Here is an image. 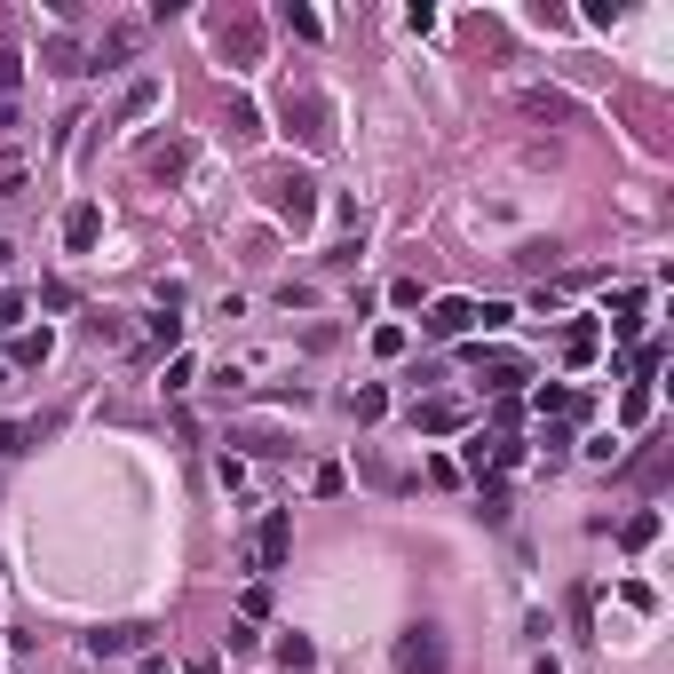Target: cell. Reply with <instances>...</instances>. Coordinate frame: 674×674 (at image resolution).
<instances>
[{
    "label": "cell",
    "mask_w": 674,
    "mask_h": 674,
    "mask_svg": "<svg viewBox=\"0 0 674 674\" xmlns=\"http://www.w3.org/2000/svg\"><path fill=\"white\" fill-rule=\"evenodd\" d=\"M595 341H603L595 326H571V334H563V357H571V365H587V357H595Z\"/></svg>",
    "instance_id": "cell-14"
},
{
    "label": "cell",
    "mask_w": 674,
    "mask_h": 674,
    "mask_svg": "<svg viewBox=\"0 0 674 674\" xmlns=\"http://www.w3.org/2000/svg\"><path fill=\"white\" fill-rule=\"evenodd\" d=\"M230 135H238V143H246V135H262V112H254L246 96H230Z\"/></svg>",
    "instance_id": "cell-13"
},
{
    "label": "cell",
    "mask_w": 674,
    "mask_h": 674,
    "mask_svg": "<svg viewBox=\"0 0 674 674\" xmlns=\"http://www.w3.org/2000/svg\"><path fill=\"white\" fill-rule=\"evenodd\" d=\"M278 215L294 230H310L318 223V183H310V175H286V183H278Z\"/></svg>",
    "instance_id": "cell-6"
},
{
    "label": "cell",
    "mask_w": 674,
    "mask_h": 674,
    "mask_svg": "<svg viewBox=\"0 0 674 674\" xmlns=\"http://www.w3.org/2000/svg\"><path fill=\"white\" fill-rule=\"evenodd\" d=\"M460 421H468V405H452V397H429V405H413V429H421V437H452Z\"/></svg>",
    "instance_id": "cell-7"
},
{
    "label": "cell",
    "mask_w": 674,
    "mask_h": 674,
    "mask_svg": "<svg viewBox=\"0 0 674 674\" xmlns=\"http://www.w3.org/2000/svg\"><path fill=\"white\" fill-rule=\"evenodd\" d=\"M96 238H104V215H96V207H88V199H80V207H72V215H64V246H72V254H88V246H96Z\"/></svg>",
    "instance_id": "cell-8"
},
{
    "label": "cell",
    "mask_w": 674,
    "mask_h": 674,
    "mask_svg": "<svg viewBox=\"0 0 674 674\" xmlns=\"http://www.w3.org/2000/svg\"><path fill=\"white\" fill-rule=\"evenodd\" d=\"M651 540H659V516H651V508H643V516H627V548H651Z\"/></svg>",
    "instance_id": "cell-17"
},
{
    "label": "cell",
    "mask_w": 674,
    "mask_h": 674,
    "mask_svg": "<svg viewBox=\"0 0 674 674\" xmlns=\"http://www.w3.org/2000/svg\"><path fill=\"white\" fill-rule=\"evenodd\" d=\"M349 413H357V421H381V413H389V397H381V389H357V397H349Z\"/></svg>",
    "instance_id": "cell-16"
},
{
    "label": "cell",
    "mask_w": 674,
    "mask_h": 674,
    "mask_svg": "<svg viewBox=\"0 0 674 674\" xmlns=\"http://www.w3.org/2000/svg\"><path fill=\"white\" fill-rule=\"evenodd\" d=\"M16 80H24V56H16V48H0V104L16 96Z\"/></svg>",
    "instance_id": "cell-18"
},
{
    "label": "cell",
    "mask_w": 674,
    "mask_h": 674,
    "mask_svg": "<svg viewBox=\"0 0 674 674\" xmlns=\"http://www.w3.org/2000/svg\"><path fill=\"white\" fill-rule=\"evenodd\" d=\"M524 112H532V119H571V104L548 96V88H532V96H524Z\"/></svg>",
    "instance_id": "cell-15"
},
{
    "label": "cell",
    "mask_w": 674,
    "mask_h": 674,
    "mask_svg": "<svg viewBox=\"0 0 674 674\" xmlns=\"http://www.w3.org/2000/svg\"><path fill=\"white\" fill-rule=\"evenodd\" d=\"M215 48L238 56V72H254V56H262V24H254V16H223V24H215Z\"/></svg>",
    "instance_id": "cell-4"
},
{
    "label": "cell",
    "mask_w": 674,
    "mask_h": 674,
    "mask_svg": "<svg viewBox=\"0 0 674 674\" xmlns=\"http://www.w3.org/2000/svg\"><path fill=\"white\" fill-rule=\"evenodd\" d=\"M40 357H48V326H40V334H24V341H16V365H40Z\"/></svg>",
    "instance_id": "cell-20"
},
{
    "label": "cell",
    "mask_w": 674,
    "mask_h": 674,
    "mask_svg": "<svg viewBox=\"0 0 674 674\" xmlns=\"http://www.w3.org/2000/svg\"><path fill=\"white\" fill-rule=\"evenodd\" d=\"M286 135H302L310 151H326V143H334V119H326V104H318V96H286Z\"/></svg>",
    "instance_id": "cell-2"
},
{
    "label": "cell",
    "mask_w": 674,
    "mask_h": 674,
    "mask_svg": "<svg viewBox=\"0 0 674 674\" xmlns=\"http://www.w3.org/2000/svg\"><path fill=\"white\" fill-rule=\"evenodd\" d=\"M286 32H302V40H318L326 24H318V8H286Z\"/></svg>",
    "instance_id": "cell-19"
},
{
    "label": "cell",
    "mask_w": 674,
    "mask_h": 674,
    "mask_svg": "<svg viewBox=\"0 0 674 674\" xmlns=\"http://www.w3.org/2000/svg\"><path fill=\"white\" fill-rule=\"evenodd\" d=\"M445 667H452V659H445V627L421 619V627L397 635V674H445Z\"/></svg>",
    "instance_id": "cell-1"
},
{
    "label": "cell",
    "mask_w": 674,
    "mask_h": 674,
    "mask_svg": "<svg viewBox=\"0 0 674 674\" xmlns=\"http://www.w3.org/2000/svg\"><path fill=\"white\" fill-rule=\"evenodd\" d=\"M286 548H294V516H286V508H270V516H262V532H254V571H278Z\"/></svg>",
    "instance_id": "cell-3"
},
{
    "label": "cell",
    "mask_w": 674,
    "mask_h": 674,
    "mask_svg": "<svg viewBox=\"0 0 674 674\" xmlns=\"http://www.w3.org/2000/svg\"><path fill=\"white\" fill-rule=\"evenodd\" d=\"M421 326H429L437 341H460L468 326H476V302H468V294H445V302H429V318H421Z\"/></svg>",
    "instance_id": "cell-5"
},
{
    "label": "cell",
    "mask_w": 674,
    "mask_h": 674,
    "mask_svg": "<svg viewBox=\"0 0 674 674\" xmlns=\"http://www.w3.org/2000/svg\"><path fill=\"white\" fill-rule=\"evenodd\" d=\"M8 452H24V429H16V421H0V460H8Z\"/></svg>",
    "instance_id": "cell-21"
},
{
    "label": "cell",
    "mask_w": 674,
    "mask_h": 674,
    "mask_svg": "<svg viewBox=\"0 0 674 674\" xmlns=\"http://www.w3.org/2000/svg\"><path fill=\"white\" fill-rule=\"evenodd\" d=\"M135 635H143V627H96V635H88V659H119Z\"/></svg>",
    "instance_id": "cell-9"
},
{
    "label": "cell",
    "mask_w": 674,
    "mask_h": 674,
    "mask_svg": "<svg viewBox=\"0 0 674 674\" xmlns=\"http://www.w3.org/2000/svg\"><path fill=\"white\" fill-rule=\"evenodd\" d=\"M183 167H191V143H167V151H159V159H151V175H159V183H175V175H183Z\"/></svg>",
    "instance_id": "cell-12"
},
{
    "label": "cell",
    "mask_w": 674,
    "mask_h": 674,
    "mask_svg": "<svg viewBox=\"0 0 674 674\" xmlns=\"http://www.w3.org/2000/svg\"><path fill=\"white\" fill-rule=\"evenodd\" d=\"M151 104H159V80H135V88L119 96V119H143Z\"/></svg>",
    "instance_id": "cell-10"
},
{
    "label": "cell",
    "mask_w": 674,
    "mask_h": 674,
    "mask_svg": "<svg viewBox=\"0 0 674 674\" xmlns=\"http://www.w3.org/2000/svg\"><path fill=\"white\" fill-rule=\"evenodd\" d=\"M278 667H286V674H310V667H318V651H310L302 635H286V643H278Z\"/></svg>",
    "instance_id": "cell-11"
},
{
    "label": "cell",
    "mask_w": 674,
    "mask_h": 674,
    "mask_svg": "<svg viewBox=\"0 0 674 674\" xmlns=\"http://www.w3.org/2000/svg\"><path fill=\"white\" fill-rule=\"evenodd\" d=\"M532 674H556V659H540V667H532Z\"/></svg>",
    "instance_id": "cell-22"
}]
</instances>
